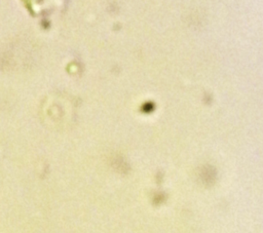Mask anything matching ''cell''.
Wrapping results in <instances>:
<instances>
[{
    "label": "cell",
    "mask_w": 263,
    "mask_h": 233,
    "mask_svg": "<svg viewBox=\"0 0 263 233\" xmlns=\"http://www.w3.org/2000/svg\"><path fill=\"white\" fill-rule=\"evenodd\" d=\"M201 176H202V178H203L204 182H210V181L212 182V181L214 180L213 170H210V169H205Z\"/></svg>",
    "instance_id": "cell-1"
}]
</instances>
